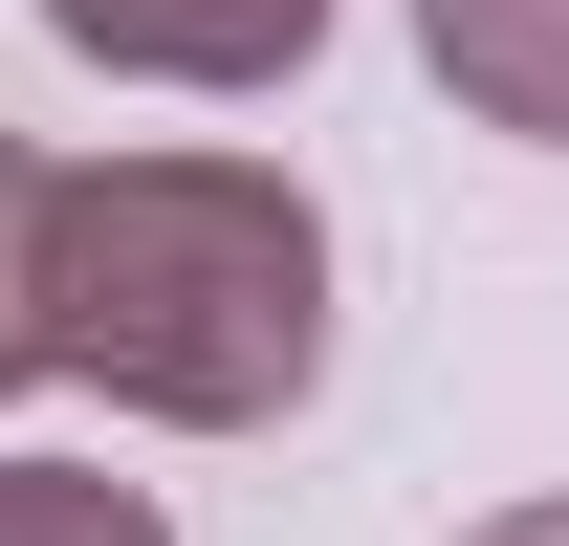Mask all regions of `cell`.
I'll return each instance as SVG.
<instances>
[{"label":"cell","mask_w":569,"mask_h":546,"mask_svg":"<svg viewBox=\"0 0 569 546\" xmlns=\"http://www.w3.org/2000/svg\"><path fill=\"white\" fill-rule=\"evenodd\" d=\"M44 372L153 437H263L329 372V219L263 153H88L44 198Z\"/></svg>","instance_id":"1"},{"label":"cell","mask_w":569,"mask_h":546,"mask_svg":"<svg viewBox=\"0 0 569 546\" xmlns=\"http://www.w3.org/2000/svg\"><path fill=\"white\" fill-rule=\"evenodd\" d=\"M44 44H88L132 88H284L329 44V0H44Z\"/></svg>","instance_id":"2"},{"label":"cell","mask_w":569,"mask_h":546,"mask_svg":"<svg viewBox=\"0 0 569 546\" xmlns=\"http://www.w3.org/2000/svg\"><path fill=\"white\" fill-rule=\"evenodd\" d=\"M417 67L482 110V132L569 153V0H417Z\"/></svg>","instance_id":"3"},{"label":"cell","mask_w":569,"mask_h":546,"mask_svg":"<svg viewBox=\"0 0 569 546\" xmlns=\"http://www.w3.org/2000/svg\"><path fill=\"white\" fill-rule=\"evenodd\" d=\"M0 546H176V503L110 459H0Z\"/></svg>","instance_id":"4"},{"label":"cell","mask_w":569,"mask_h":546,"mask_svg":"<svg viewBox=\"0 0 569 546\" xmlns=\"http://www.w3.org/2000/svg\"><path fill=\"white\" fill-rule=\"evenodd\" d=\"M44 198H67V175H44V153L0 132V394L44 372Z\"/></svg>","instance_id":"5"},{"label":"cell","mask_w":569,"mask_h":546,"mask_svg":"<svg viewBox=\"0 0 569 546\" xmlns=\"http://www.w3.org/2000/svg\"><path fill=\"white\" fill-rule=\"evenodd\" d=\"M460 546H569V503H503V525H460Z\"/></svg>","instance_id":"6"}]
</instances>
